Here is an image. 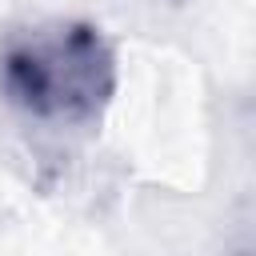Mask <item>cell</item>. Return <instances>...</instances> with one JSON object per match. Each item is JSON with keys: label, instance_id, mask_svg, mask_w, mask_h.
I'll use <instances>...</instances> for the list:
<instances>
[{"label": "cell", "instance_id": "6da1fadb", "mask_svg": "<svg viewBox=\"0 0 256 256\" xmlns=\"http://www.w3.org/2000/svg\"><path fill=\"white\" fill-rule=\"evenodd\" d=\"M0 96L40 124H92L116 96V52L88 20L28 24L0 48Z\"/></svg>", "mask_w": 256, "mask_h": 256}]
</instances>
